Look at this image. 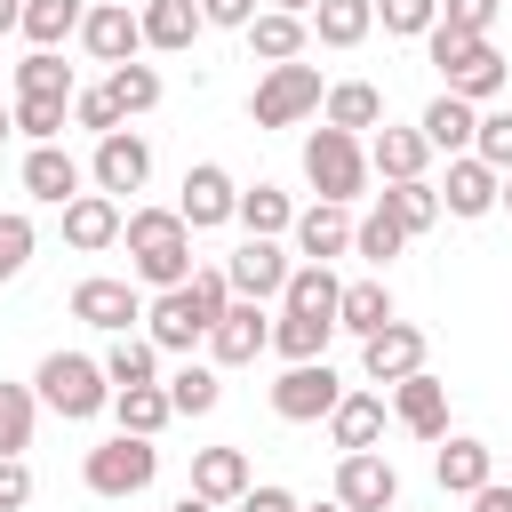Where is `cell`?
I'll return each instance as SVG.
<instances>
[{
    "label": "cell",
    "mask_w": 512,
    "mask_h": 512,
    "mask_svg": "<svg viewBox=\"0 0 512 512\" xmlns=\"http://www.w3.org/2000/svg\"><path fill=\"white\" fill-rule=\"evenodd\" d=\"M136 16H144V48H168V56H176V48H192V32L208 24V16H200V0H144Z\"/></svg>",
    "instance_id": "cell-29"
},
{
    "label": "cell",
    "mask_w": 512,
    "mask_h": 512,
    "mask_svg": "<svg viewBox=\"0 0 512 512\" xmlns=\"http://www.w3.org/2000/svg\"><path fill=\"white\" fill-rule=\"evenodd\" d=\"M16 96H72V64H56V48H32L16 64Z\"/></svg>",
    "instance_id": "cell-43"
},
{
    "label": "cell",
    "mask_w": 512,
    "mask_h": 512,
    "mask_svg": "<svg viewBox=\"0 0 512 512\" xmlns=\"http://www.w3.org/2000/svg\"><path fill=\"white\" fill-rule=\"evenodd\" d=\"M72 120H80V128H96V136H112L128 112L112 104V88H72Z\"/></svg>",
    "instance_id": "cell-48"
},
{
    "label": "cell",
    "mask_w": 512,
    "mask_h": 512,
    "mask_svg": "<svg viewBox=\"0 0 512 512\" xmlns=\"http://www.w3.org/2000/svg\"><path fill=\"white\" fill-rule=\"evenodd\" d=\"M168 384V400H176V416H208L216 400H224V376H216V360H184L176 376H160Z\"/></svg>",
    "instance_id": "cell-37"
},
{
    "label": "cell",
    "mask_w": 512,
    "mask_h": 512,
    "mask_svg": "<svg viewBox=\"0 0 512 512\" xmlns=\"http://www.w3.org/2000/svg\"><path fill=\"white\" fill-rule=\"evenodd\" d=\"M32 392H40V408H56V416H72V424H88V416L112 408V376H104V360H88V352H48L40 376H32Z\"/></svg>",
    "instance_id": "cell-2"
},
{
    "label": "cell",
    "mask_w": 512,
    "mask_h": 512,
    "mask_svg": "<svg viewBox=\"0 0 512 512\" xmlns=\"http://www.w3.org/2000/svg\"><path fill=\"white\" fill-rule=\"evenodd\" d=\"M32 416H40V392L0 376V456H24L32 448Z\"/></svg>",
    "instance_id": "cell-38"
},
{
    "label": "cell",
    "mask_w": 512,
    "mask_h": 512,
    "mask_svg": "<svg viewBox=\"0 0 512 512\" xmlns=\"http://www.w3.org/2000/svg\"><path fill=\"white\" fill-rule=\"evenodd\" d=\"M496 200H504V176H496L480 152H456V160H448V176H440V208L472 224V216H488Z\"/></svg>",
    "instance_id": "cell-14"
},
{
    "label": "cell",
    "mask_w": 512,
    "mask_h": 512,
    "mask_svg": "<svg viewBox=\"0 0 512 512\" xmlns=\"http://www.w3.org/2000/svg\"><path fill=\"white\" fill-rule=\"evenodd\" d=\"M80 184H88V168H80L64 144H32V152H24V192H32L40 208H64V200H80Z\"/></svg>",
    "instance_id": "cell-18"
},
{
    "label": "cell",
    "mask_w": 512,
    "mask_h": 512,
    "mask_svg": "<svg viewBox=\"0 0 512 512\" xmlns=\"http://www.w3.org/2000/svg\"><path fill=\"white\" fill-rule=\"evenodd\" d=\"M376 16H384V32H400V40H424V32L440 24V0H376Z\"/></svg>",
    "instance_id": "cell-47"
},
{
    "label": "cell",
    "mask_w": 512,
    "mask_h": 512,
    "mask_svg": "<svg viewBox=\"0 0 512 512\" xmlns=\"http://www.w3.org/2000/svg\"><path fill=\"white\" fill-rule=\"evenodd\" d=\"M336 328H352V336L392 328V288H384V280H352V288H344V304H336Z\"/></svg>",
    "instance_id": "cell-35"
},
{
    "label": "cell",
    "mask_w": 512,
    "mask_h": 512,
    "mask_svg": "<svg viewBox=\"0 0 512 512\" xmlns=\"http://www.w3.org/2000/svg\"><path fill=\"white\" fill-rule=\"evenodd\" d=\"M288 248L280 240H264V232H248L232 256H224V280H232V296H248V304H264V296H280L288 288Z\"/></svg>",
    "instance_id": "cell-9"
},
{
    "label": "cell",
    "mask_w": 512,
    "mask_h": 512,
    "mask_svg": "<svg viewBox=\"0 0 512 512\" xmlns=\"http://www.w3.org/2000/svg\"><path fill=\"white\" fill-rule=\"evenodd\" d=\"M424 160H432V144H424V128H376V144H368V168L384 176V184H408V176H424Z\"/></svg>",
    "instance_id": "cell-23"
},
{
    "label": "cell",
    "mask_w": 512,
    "mask_h": 512,
    "mask_svg": "<svg viewBox=\"0 0 512 512\" xmlns=\"http://www.w3.org/2000/svg\"><path fill=\"white\" fill-rule=\"evenodd\" d=\"M8 128H16V104H0V144H8Z\"/></svg>",
    "instance_id": "cell-58"
},
{
    "label": "cell",
    "mask_w": 512,
    "mask_h": 512,
    "mask_svg": "<svg viewBox=\"0 0 512 512\" xmlns=\"http://www.w3.org/2000/svg\"><path fill=\"white\" fill-rule=\"evenodd\" d=\"M152 472H160V448H152L144 432H112V440H96V448L80 456L88 496H112V504L144 496V488H152Z\"/></svg>",
    "instance_id": "cell-3"
},
{
    "label": "cell",
    "mask_w": 512,
    "mask_h": 512,
    "mask_svg": "<svg viewBox=\"0 0 512 512\" xmlns=\"http://www.w3.org/2000/svg\"><path fill=\"white\" fill-rule=\"evenodd\" d=\"M272 8H288V16H312V8H320V0H272Z\"/></svg>",
    "instance_id": "cell-57"
},
{
    "label": "cell",
    "mask_w": 512,
    "mask_h": 512,
    "mask_svg": "<svg viewBox=\"0 0 512 512\" xmlns=\"http://www.w3.org/2000/svg\"><path fill=\"white\" fill-rule=\"evenodd\" d=\"M320 120H328V128H352V136H360V128H376V120H384L376 80H336V88L320 96Z\"/></svg>",
    "instance_id": "cell-31"
},
{
    "label": "cell",
    "mask_w": 512,
    "mask_h": 512,
    "mask_svg": "<svg viewBox=\"0 0 512 512\" xmlns=\"http://www.w3.org/2000/svg\"><path fill=\"white\" fill-rule=\"evenodd\" d=\"M32 240H40L32 216H24V208H0V280H16V272L32 264Z\"/></svg>",
    "instance_id": "cell-46"
},
{
    "label": "cell",
    "mask_w": 512,
    "mask_h": 512,
    "mask_svg": "<svg viewBox=\"0 0 512 512\" xmlns=\"http://www.w3.org/2000/svg\"><path fill=\"white\" fill-rule=\"evenodd\" d=\"M304 40H312V16H288V8L248 16V48H256L264 64H296V56H304Z\"/></svg>",
    "instance_id": "cell-24"
},
{
    "label": "cell",
    "mask_w": 512,
    "mask_h": 512,
    "mask_svg": "<svg viewBox=\"0 0 512 512\" xmlns=\"http://www.w3.org/2000/svg\"><path fill=\"white\" fill-rule=\"evenodd\" d=\"M120 200L112 192H80V200H64V240L80 248V256H96V248H112L120 240Z\"/></svg>",
    "instance_id": "cell-22"
},
{
    "label": "cell",
    "mask_w": 512,
    "mask_h": 512,
    "mask_svg": "<svg viewBox=\"0 0 512 512\" xmlns=\"http://www.w3.org/2000/svg\"><path fill=\"white\" fill-rule=\"evenodd\" d=\"M360 368H368V384H400V376H416V368H424V328L392 320V328L360 336Z\"/></svg>",
    "instance_id": "cell-17"
},
{
    "label": "cell",
    "mask_w": 512,
    "mask_h": 512,
    "mask_svg": "<svg viewBox=\"0 0 512 512\" xmlns=\"http://www.w3.org/2000/svg\"><path fill=\"white\" fill-rule=\"evenodd\" d=\"M176 216H184L192 232H216V224L240 216V184H232L216 160H200V168H184V200H176Z\"/></svg>",
    "instance_id": "cell-13"
},
{
    "label": "cell",
    "mask_w": 512,
    "mask_h": 512,
    "mask_svg": "<svg viewBox=\"0 0 512 512\" xmlns=\"http://www.w3.org/2000/svg\"><path fill=\"white\" fill-rule=\"evenodd\" d=\"M504 80H512V64L496 56V40H480V48H472V56H464V64L448 72V88H456V96H472V104L504 96Z\"/></svg>",
    "instance_id": "cell-34"
},
{
    "label": "cell",
    "mask_w": 512,
    "mask_h": 512,
    "mask_svg": "<svg viewBox=\"0 0 512 512\" xmlns=\"http://www.w3.org/2000/svg\"><path fill=\"white\" fill-rule=\"evenodd\" d=\"M240 224L264 232V240H280V232L296 224V200H288L280 184H248V192H240Z\"/></svg>",
    "instance_id": "cell-39"
},
{
    "label": "cell",
    "mask_w": 512,
    "mask_h": 512,
    "mask_svg": "<svg viewBox=\"0 0 512 512\" xmlns=\"http://www.w3.org/2000/svg\"><path fill=\"white\" fill-rule=\"evenodd\" d=\"M88 176H96V192H144V176H152V144L136 136V128H112V136H96V160H88Z\"/></svg>",
    "instance_id": "cell-12"
},
{
    "label": "cell",
    "mask_w": 512,
    "mask_h": 512,
    "mask_svg": "<svg viewBox=\"0 0 512 512\" xmlns=\"http://www.w3.org/2000/svg\"><path fill=\"white\" fill-rule=\"evenodd\" d=\"M296 512H344V504H336V496H328V504H296Z\"/></svg>",
    "instance_id": "cell-59"
},
{
    "label": "cell",
    "mask_w": 512,
    "mask_h": 512,
    "mask_svg": "<svg viewBox=\"0 0 512 512\" xmlns=\"http://www.w3.org/2000/svg\"><path fill=\"white\" fill-rule=\"evenodd\" d=\"M376 32V0H320L312 8V40L320 48H360Z\"/></svg>",
    "instance_id": "cell-30"
},
{
    "label": "cell",
    "mask_w": 512,
    "mask_h": 512,
    "mask_svg": "<svg viewBox=\"0 0 512 512\" xmlns=\"http://www.w3.org/2000/svg\"><path fill=\"white\" fill-rule=\"evenodd\" d=\"M392 416H400L416 440H448V384L424 376V368L400 376V384H392Z\"/></svg>",
    "instance_id": "cell-19"
},
{
    "label": "cell",
    "mask_w": 512,
    "mask_h": 512,
    "mask_svg": "<svg viewBox=\"0 0 512 512\" xmlns=\"http://www.w3.org/2000/svg\"><path fill=\"white\" fill-rule=\"evenodd\" d=\"M432 480H440L448 496H472V488H488V480H496V448H488V440H472V432H456V440H440Z\"/></svg>",
    "instance_id": "cell-21"
},
{
    "label": "cell",
    "mask_w": 512,
    "mask_h": 512,
    "mask_svg": "<svg viewBox=\"0 0 512 512\" xmlns=\"http://www.w3.org/2000/svg\"><path fill=\"white\" fill-rule=\"evenodd\" d=\"M192 488H200L208 504H240V496H248V456H240V448H200V456H192Z\"/></svg>",
    "instance_id": "cell-28"
},
{
    "label": "cell",
    "mask_w": 512,
    "mask_h": 512,
    "mask_svg": "<svg viewBox=\"0 0 512 512\" xmlns=\"http://www.w3.org/2000/svg\"><path fill=\"white\" fill-rule=\"evenodd\" d=\"M240 512H296V496H288V488H248Z\"/></svg>",
    "instance_id": "cell-53"
},
{
    "label": "cell",
    "mask_w": 512,
    "mask_h": 512,
    "mask_svg": "<svg viewBox=\"0 0 512 512\" xmlns=\"http://www.w3.org/2000/svg\"><path fill=\"white\" fill-rule=\"evenodd\" d=\"M328 336H336V320H312V312H280L272 320V352L280 360H328Z\"/></svg>",
    "instance_id": "cell-36"
},
{
    "label": "cell",
    "mask_w": 512,
    "mask_h": 512,
    "mask_svg": "<svg viewBox=\"0 0 512 512\" xmlns=\"http://www.w3.org/2000/svg\"><path fill=\"white\" fill-rule=\"evenodd\" d=\"M72 320H88L96 336H120V328H136V320H144V296H136L128 280H104V272H96V280H80V288H72Z\"/></svg>",
    "instance_id": "cell-16"
},
{
    "label": "cell",
    "mask_w": 512,
    "mask_h": 512,
    "mask_svg": "<svg viewBox=\"0 0 512 512\" xmlns=\"http://www.w3.org/2000/svg\"><path fill=\"white\" fill-rule=\"evenodd\" d=\"M80 48H88L96 64H136V48H144V16H136L128 0H96V8L80 16Z\"/></svg>",
    "instance_id": "cell-10"
},
{
    "label": "cell",
    "mask_w": 512,
    "mask_h": 512,
    "mask_svg": "<svg viewBox=\"0 0 512 512\" xmlns=\"http://www.w3.org/2000/svg\"><path fill=\"white\" fill-rule=\"evenodd\" d=\"M336 304H344V280H336L328 264H296V272H288V288H280V312H312V320H336Z\"/></svg>",
    "instance_id": "cell-26"
},
{
    "label": "cell",
    "mask_w": 512,
    "mask_h": 512,
    "mask_svg": "<svg viewBox=\"0 0 512 512\" xmlns=\"http://www.w3.org/2000/svg\"><path fill=\"white\" fill-rule=\"evenodd\" d=\"M304 184H312L320 200H344V208H352V200L368 192V152H360V136L320 120V128L304 136Z\"/></svg>",
    "instance_id": "cell-4"
},
{
    "label": "cell",
    "mask_w": 512,
    "mask_h": 512,
    "mask_svg": "<svg viewBox=\"0 0 512 512\" xmlns=\"http://www.w3.org/2000/svg\"><path fill=\"white\" fill-rule=\"evenodd\" d=\"M336 504H344V512H392V504H400V472H392V456H376V448L336 456Z\"/></svg>",
    "instance_id": "cell-8"
},
{
    "label": "cell",
    "mask_w": 512,
    "mask_h": 512,
    "mask_svg": "<svg viewBox=\"0 0 512 512\" xmlns=\"http://www.w3.org/2000/svg\"><path fill=\"white\" fill-rule=\"evenodd\" d=\"M336 400H344V376H336L328 360H288L280 384H272V416H280V424H320Z\"/></svg>",
    "instance_id": "cell-6"
},
{
    "label": "cell",
    "mask_w": 512,
    "mask_h": 512,
    "mask_svg": "<svg viewBox=\"0 0 512 512\" xmlns=\"http://www.w3.org/2000/svg\"><path fill=\"white\" fill-rule=\"evenodd\" d=\"M80 16H88L80 0H24V40L32 48H56V40L80 32Z\"/></svg>",
    "instance_id": "cell-40"
},
{
    "label": "cell",
    "mask_w": 512,
    "mask_h": 512,
    "mask_svg": "<svg viewBox=\"0 0 512 512\" xmlns=\"http://www.w3.org/2000/svg\"><path fill=\"white\" fill-rule=\"evenodd\" d=\"M496 8H504V0H440V16H448V24H464V32H488V24H496Z\"/></svg>",
    "instance_id": "cell-51"
},
{
    "label": "cell",
    "mask_w": 512,
    "mask_h": 512,
    "mask_svg": "<svg viewBox=\"0 0 512 512\" xmlns=\"http://www.w3.org/2000/svg\"><path fill=\"white\" fill-rule=\"evenodd\" d=\"M480 40H488V32H464V24H448V16H440V24L424 32V56H432V72L448 80V72H456V64H464V56L480 48Z\"/></svg>",
    "instance_id": "cell-45"
},
{
    "label": "cell",
    "mask_w": 512,
    "mask_h": 512,
    "mask_svg": "<svg viewBox=\"0 0 512 512\" xmlns=\"http://www.w3.org/2000/svg\"><path fill=\"white\" fill-rule=\"evenodd\" d=\"M112 416H120V432L160 440L168 416H176V400H168V384H120V392H112Z\"/></svg>",
    "instance_id": "cell-27"
},
{
    "label": "cell",
    "mask_w": 512,
    "mask_h": 512,
    "mask_svg": "<svg viewBox=\"0 0 512 512\" xmlns=\"http://www.w3.org/2000/svg\"><path fill=\"white\" fill-rule=\"evenodd\" d=\"M328 440L352 456V448H376L384 440V400L376 392H344L336 408H328Z\"/></svg>",
    "instance_id": "cell-25"
},
{
    "label": "cell",
    "mask_w": 512,
    "mask_h": 512,
    "mask_svg": "<svg viewBox=\"0 0 512 512\" xmlns=\"http://www.w3.org/2000/svg\"><path fill=\"white\" fill-rule=\"evenodd\" d=\"M104 88H112V104H120L128 120L160 104V72H152V64H112V80H104Z\"/></svg>",
    "instance_id": "cell-44"
},
{
    "label": "cell",
    "mask_w": 512,
    "mask_h": 512,
    "mask_svg": "<svg viewBox=\"0 0 512 512\" xmlns=\"http://www.w3.org/2000/svg\"><path fill=\"white\" fill-rule=\"evenodd\" d=\"M32 504V472H24V456H0V512H24Z\"/></svg>",
    "instance_id": "cell-50"
},
{
    "label": "cell",
    "mask_w": 512,
    "mask_h": 512,
    "mask_svg": "<svg viewBox=\"0 0 512 512\" xmlns=\"http://www.w3.org/2000/svg\"><path fill=\"white\" fill-rule=\"evenodd\" d=\"M472 152H480V160L504 176V168H512V112H480V136H472Z\"/></svg>",
    "instance_id": "cell-49"
},
{
    "label": "cell",
    "mask_w": 512,
    "mask_h": 512,
    "mask_svg": "<svg viewBox=\"0 0 512 512\" xmlns=\"http://www.w3.org/2000/svg\"><path fill=\"white\" fill-rule=\"evenodd\" d=\"M320 64H264V80H256V96H248V120L256 128H296V120H312L320 112Z\"/></svg>",
    "instance_id": "cell-5"
},
{
    "label": "cell",
    "mask_w": 512,
    "mask_h": 512,
    "mask_svg": "<svg viewBox=\"0 0 512 512\" xmlns=\"http://www.w3.org/2000/svg\"><path fill=\"white\" fill-rule=\"evenodd\" d=\"M400 248H408V224H400V208H392V200H376V208L352 224V256H368V264L384 272Z\"/></svg>",
    "instance_id": "cell-32"
},
{
    "label": "cell",
    "mask_w": 512,
    "mask_h": 512,
    "mask_svg": "<svg viewBox=\"0 0 512 512\" xmlns=\"http://www.w3.org/2000/svg\"><path fill=\"white\" fill-rule=\"evenodd\" d=\"M208 328H216V312L200 304L192 280H184V288H160V296L144 304V336H152L160 352H192V344H208Z\"/></svg>",
    "instance_id": "cell-7"
},
{
    "label": "cell",
    "mask_w": 512,
    "mask_h": 512,
    "mask_svg": "<svg viewBox=\"0 0 512 512\" xmlns=\"http://www.w3.org/2000/svg\"><path fill=\"white\" fill-rule=\"evenodd\" d=\"M256 352H272V320H264V304L232 296V304H224V320L208 328V360H216V368H248Z\"/></svg>",
    "instance_id": "cell-11"
},
{
    "label": "cell",
    "mask_w": 512,
    "mask_h": 512,
    "mask_svg": "<svg viewBox=\"0 0 512 512\" xmlns=\"http://www.w3.org/2000/svg\"><path fill=\"white\" fill-rule=\"evenodd\" d=\"M392 512H400V504H392Z\"/></svg>",
    "instance_id": "cell-61"
},
{
    "label": "cell",
    "mask_w": 512,
    "mask_h": 512,
    "mask_svg": "<svg viewBox=\"0 0 512 512\" xmlns=\"http://www.w3.org/2000/svg\"><path fill=\"white\" fill-rule=\"evenodd\" d=\"M472 512H512V480H488V488H472Z\"/></svg>",
    "instance_id": "cell-54"
},
{
    "label": "cell",
    "mask_w": 512,
    "mask_h": 512,
    "mask_svg": "<svg viewBox=\"0 0 512 512\" xmlns=\"http://www.w3.org/2000/svg\"><path fill=\"white\" fill-rule=\"evenodd\" d=\"M416 128H424V144H432V152H448V160H456V152H472V136H480V104H472V96H456V88H440V96L424 104V120H416Z\"/></svg>",
    "instance_id": "cell-20"
},
{
    "label": "cell",
    "mask_w": 512,
    "mask_h": 512,
    "mask_svg": "<svg viewBox=\"0 0 512 512\" xmlns=\"http://www.w3.org/2000/svg\"><path fill=\"white\" fill-rule=\"evenodd\" d=\"M0 32H24V0H0Z\"/></svg>",
    "instance_id": "cell-56"
},
{
    "label": "cell",
    "mask_w": 512,
    "mask_h": 512,
    "mask_svg": "<svg viewBox=\"0 0 512 512\" xmlns=\"http://www.w3.org/2000/svg\"><path fill=\"white\" fill-rule=\"evenodd\" d=\"M384 200L400 208V224H408V240L440 224V184H424V176H408V184H384Z\"/></svg>",
    "instance_id": "cell-42"
},
{
    "label": "cell",
    "mask_w": 512,
    "mask_h": 512,
    "mask_svg": "<svg viewBox=\"0 0 512 512\" xmlns=\"http://www.w3.org/2000/svg\"><path fill=\"white\" fill-rule=\"evenodd\" d=\"M104 376H112V392H120V384H160V344L136 336V328H120V336L104 344Z\"/></svg>",
    "instance_id": "cell-33"
},
{
    "label": "cell",
    "mask_w": 512,
    "mask_h": 512,
    "mask_svg": "<svg viewBox=\"0 0 512 512\" xmlns=\"http://www.w3.org/2000/svg\"><path fill=\"white\" fill-rule=\"evenodd\" d=\"M200 16H208V24H232V32H248L256 0H200Z\"/></svg>",
    "instance_id": "cell-52"
},
{
    "label": "cell",
    "mask_w": 512,
    "mask_h": 512,
    "mask_svg": "<svg viewBox=\"0 0 512 512\" xmlns=\"http://www.w3.org/2000/svg\"><path fill=\"white\" fill-rule=\"evenodd\" d=\"M288 240H296V256H304V264L352 256V208H344V200H312V208H296Z\"/></svg>",
    "instance_id": "cell-15"
},
{
    "label": "cell",
    "mask_w": 512,
    "mask_h": 512,
    "mask_svg": "<svg viewBox=\"0 0 512 512\" xmlns=\"http://www.w3.org/2000/svg\"><path fill=\"white\" fill-rule=\"evenodd\" d=\"M120 240H128V264H136L144 288H184L192 280V224L176 208H128Z\"/></svg>",
    "instance_id": "cell-1"
},
{
    "label": "cell",
    "mask_w": 512,
    "mask_h": 512,
    "mask_svg": "<svg viewBox=\"0 0 512 512\" xmlns=\"http://www.w3.org/2000/svg\"><path fill=\"white\" fill-rule=\"evenodd\" d=\"M496 208H512V168H504V200H496Z\"/></svg>",
    "instance_id": "cell-60"
},
{
    "label": "cell",
    "mask_w": 512,
    "mask_h": 512,
    "mask_svg": "<svg viewBox=\"0 0 512 512\" xmlns=\"http://www.w3.org/2000/svg\"><path fill=\"white\" fill-rule=\"evenodd\" d=\"M168 512H216V504H208V496H200V488H184V496H176V504H168Z\"/></svg>",
    "instance_id": "cell-55"
},
{
    "label": "cell",
    "mask_w": 512,
    "mask_h": 512,
    "mask_svg": "<svg viewBox=\"0 0 512 512\" xmlns=\"http://www.w3.org/2000/svg\"><path fill=\"white\" fill-rule=\"evenodd\" d=\"M64 120H72V96H16V136L56 144V136H64Z\"/></svg>",
    "instance_id": "cell-41"
}]
</instances>
